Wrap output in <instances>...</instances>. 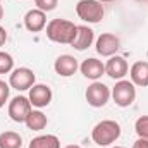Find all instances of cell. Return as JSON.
<instances>
[{
    "mask_svg": "<svg viewBox=\"0 0 148 148\" xmlns=\"http://www.w3.org/2000/svg\"><path fill=\"white\" fill-rule=\"evenodd\" d=\"M31 102L28 97H14L10 102H9V117L14 121V122H24L26 117L29 115L31 109Z\"/></svg>",
    "mask_w": 148,
    "mask_h": 148,
    "instance_id": "cell-7",
    "label": "cell"
},
{
    "mask_svg": "<svg viewBox=\"0 0 148 148\" xmlns=\"http://www.w3.org/2000/svg\"><path fill=\"white\" fill-rule=\"evenodd\" d=\"M28 98H29V102H31L33 107L43 109V107H47L52 102V90L47 84H36L35 83L29 88V97Z\"/></svg>",
    "mask_w": 148,
    "mask_h": 148,
    "instance_id": "cell-8",
    "label": "cell"
},
{
    "mask_svg": "<svg viewBox=\"0 0 148 148\" xmlns=\"http://www.w3.org/2000/svg\"><path fill=\"white\" fill-rule=\"evenodd\" d=\"M29 148H60V140L55 134L36 136L29 141Z\"/></svg>",
    "mask_w": 148,
    "mask_h": 148,
    "instance_id": "cell-17",
    "label": "cell"
},
{
    "mask_svg": "<svg viewBox=\"0 0 148 148\" xmlns=\"http://www.w3.org/2000/svg\"><path fill=\"white\" fill-rule=\"evenodd\" d=\"M110 97L114 98L115 105H119V107H129V105H133V102L136 98V88H134V84L131 81L119 79L115 83V86L112 88Z\"/></svg>",
    "mask_w": 148,
    "mask_h": 148,
    "instance_id": "cell-4",
    "label": "cell"
},
{
    "mask_svg": "<svg viewBox=\"0 0 148 148\" xmlns=\"http://www.w3.org/2000/svg\"><path fill=\"white\" fill-rule=\"evenodd\" d=\"M0 2H2V0H0Z\"/></svg>",
    "mask_w": 148,
    "mask_h": 148,
    "instance_id": "cell-30",
    "label": "cell"
},
{
    "mask_svg": "<svg viewBox=\"0 0 148 148\" xmlns=\"http://www.w3.org/2000/svg\"><path fill=\"white\" fill-rule=\"evenodd\" d=\"M138 2H141V0H138Z\"/></svg>",
    "mask_w": 148,
    "mask_h": 148,
    "instance_id": "cell-29",
    "label": "cell"
},
{
    "mask_svg": "<svg viewBox=\"0 0 148 148\" xmlns=\"http://www.w3.org/2000/svg\"><path fill=\"white\" fill-rule=\"evenodd\" d=\"M129 76L134 86H148V62L145 60L134 62L129 69Z\"/></svg>",
    "mask_w": 148,
    "mask_h": 148,
    "instance_id": "cell-15",
    "label": "cell"
},
{
    "mask_svg": "<svg viewBox=\"0 0 148 148\" xmlns=\"http://www.w3.org/2000/svg\"><path fill=\"white\" fill-rule=\"evenodd\" d=\"M24 124H26V126H28V129H31V131H41V129H45V127H47L48 119H47V115H45L43 112L31 110V112H29V115L26 117Z\"/></svg>",
    "mask_w": 148,
    "mask_h": 148,
    "instance_id": "cell-16",
    "label": "cell"
},
{
    "mask_svg": "<svg viewBox=\"0 0 148 148\" xmlns=\"http://www.w3.org/2000/svg\"><path fill=\"white\" fill-rule=\"evenodd\" d=\"M24 26L28 31L31 33H40L41 29H45L47 26V12L40 10V9H31L26 12L24 16Z\"/></svg>",
    "mask_w": 148,
    "mask_h": 148,
    "instance_id": "cell-12",
    "label": "cell"
},
{
    "mask_svg": "<svg viewBox=\"0 0 148 148\" xmlns=\"http://www.w3.org/2000/svg\"><path fill=\"white\" fill-rule=\"evenodd\" d=\"M114 148H124V147H114Z\"/></svg>",
    "mask_w": 148,
    "mask_h": 148,
    "instance_id": "cell-28",
    "label": "cell"
},
{
    "mask_svg": "<svg viewBox=\"0 0 148 148\" xmlns=\"http://www.w3.org/2000/svg\"><path fill=\"white\" fill-rule=\"evenodd\" d=\"M23 138L14 131H3L0 133V148H21Z\"/></svg>",
    "mask_w": 148,
    "mask_h": 148,
    "instance_id": "cell-18",
    "label": "cell"
},
{
    "mask_svg": "<svg viewBox=\"0 0 148 148\" xmlns=\"http://www.w3.org/2000/svg\"><path fill=\"white\" fill-rule=\"evenodd\" d=\"M66 148H81V147H79V145H67Z\"/></svg>",
    "mask_w": 148,
    "mask_h": 148,
    "instance_id": "cell-26",
    "label": "cell"
},
{
    "mask_svg": "<svg viewBox=\"0 0 148 148\" xmlns=\"http://www.w3.org/2000/svg\"><path fill=\"white\" fill-rule=\"evenodd\" d=\"M53 69H55V73L59 74V76L69 77V76L76 74V71L79 69V64H77V60L74 59L73 55H67L66 53V55L57 57V60L53 64Z\"/></svg>",
    "mask_w": 148,
    "mask_h": 148,
    "instance_id": "cell-13",
    "label": "cell"
},
{
    "mask_svg": "<svg viewBox=\"0 0 148 148\" xmlns=\"http://www.w3.org/2000/svg\"><path fill=\"white\" fill-rule=\"evenodd\" d=\"M121 47V40L112 33H102L97 40V52L102 57H112Z\"/></svg>",
    "mask_w": 148,
    "mask_h": 148,
    "instance_id": "cell-9",
    "label": "cell"
},
{
    "mask_svg": "<svg viewBox=\"0 0 148 148\" xmlns=\"http://www.w3.org/2000/svg\"><path fill=\"white\" fill-rule=\"evenodd\" d=\"M2 17H3V7L0 5V21H2Z\"/></svg>",
    "mask_w": 148,
    "mask_h": 148,
    "instance_id": "cell-25",
    "label": "cell"
},
{
    "mask_svg": "<svg viewBox=\"0 0 148 148\" xmlns=\"http://www.w3.org/2000/svg\"><path fill=\"white\" fill-rule=\"evenodd\" d=\"M77 26L67 21V19H52L47 24V38L53 43H60V45H71L76 38Z\"/></svg>",
    "mask_w": 148,
    "mask_h": 148,
    "instance_id": "cell-1",
    "label": "cell"
},
{
    "mask_svg": "<svg viewBox=\"0 0 148 148\" xmlns=\"http://www.w3.org/2000/svg\"><path fill=\"white\" fill-rule=\"evenodd\" d=\"M133 148H148V140H145V138H138V140L133 143Z\"/></svg>",
    "mask_w": 148,
    "mask_h": 148,
    "instance_id": "cell-23",
    "label": "cell"
},
{
    "mask_svg": "<svg viewBox=\"0 0 148 148\" xmlns=\"http://www.w3.org/2000/svg\"><path fill=\"white\" fill-rule=\"evenodd\" d=\"M9 93H10V84H7L5 81L0 79V109L5 105V102L9 100Z\"/></svg>",
    "mask_w": 148,
    "mask_h": 148,
    "instance_id": "cell-22",
    "label": "cell"
},
{
    "mask_svg": "<svg viewBox=\"0 0 148 148\" xmlns=\"http://www.w3.org/2000/svg\"><path fill=\"white\" fill-rule=\"evenodd\" d=\"M129 71L127 60L121 55H112L105 64V74L110 76L112 79H122Z\"/></svg>",
    "mask_w": 148,
    "mask_h": 148,
    "instance_id": "cell-11",
    "label": "cell"
},
{
    "mask_svg": "<svg viewBox=\"0 0 148 148\" xmlns=\"http://www.w3.org/2000/svg\"><path fill=\"white\" fill-rule=\"evenodd\" d=\"M57 3H59V0H35L36 9L43 10V12H50V10H53V9L57 7Z\"/></svg>",
    "mask_w": 148,
    "mask_h": 148,
    "instance_id": "cell-21",
    "label": "cell"
},
{
    "mask_svg": "<svg viewBox=\"0 0 148 148\" xmlns=\"http://www.w3.org/2000/svg\"><path fill=\"white\" fill-rule=\"evenodd\" d=\"M14 67V59L7 52H0V74H9L12 73Z\"/></svg>",
    "mask_w": 148,
    "mask_h": 148,
    "instance_id": "cell-19",
    "label": "cell"
},
{
    "mask_svg": "<svg viewBox=\"0 0 148 148\" xmlns=\"http://www.w3.org/2000/svg\"><path fill=\"white\" fill-rule=\"evenodd\" d=\"M86 102L88 105L95 107V109H100V107H105L109 98H110V88L100 81H93L88 88H86Z\"/></svg>",
    "mask_w": 148,
    "mask_h": 148,
    "instance_id": "cell-5",
    "label": "cell"
},
{
    "mask_svg": "<svg viewBox=\"0 0 148 148\" xmlns=\"http://www.w3.org/2000/svg\"><path fill=\"white\" fill-rule=\"evenodd\" d=\"M119 136H121V126L119 122L110 119L98 122L91 131V138L98 147H109L119 140Z\"/></svg>",
    "mask_w": 148,
    "mask_h": 148,
    "instance_id": "cell-2",
    "label": "cell"
},
{
    "mask_svg": "<svg viewBox=\"0 0 148 148\" xmlns=\"http://www.w3.org/2000/svg\"><path fill=\"white\" fill-rule=\"evenodd\" d=\"M93 41H95V33H93L91 28H88V26H77L76 38L71 43V47L76 48V50H79V52H83V50L90 48L93 45Z\"/></svg>",
    "mask_w": 148,
    "mask_h": 148,
    "instance_id": "cell-14",
    "label": "cell"
},
{
    "mask_svg": "<svg viewBox=\"0 0 148 148\" xmlns=\"http://www.w3.org/2000/svg\"><path fill=\"white\" fill-rule=\"evenodd\" d=\"M76 14L84 23L97 24L103 19L105 9H103L102 2H98V0H79L76 5Z\"/></svg>",
    "mask_w": 148,
    "mask_h": 148,
    "instance_id": "cell-3",
    "label": "cell"
},
{
    "mask_svg": "<svg viewBox=\"0 0 148 148\" xmlns=\"http://www.w3.org/2000/svg\"><path fill=\"white\" fill-rule=\"evenodd\" d=\"M134 129H136V134H138L140 138L148 140V115H141V117L136 121Z\"/></svg>",
    "mask_w": 148,
    "mask_h": 148,
    "instance_id": "cell-20",
    "label": "cell"
},
{
    "mask_svg": "<svg viewBox=\"0 0 148 148\" xmlns=\"http://www.w3.org/2000/svg\"><path fill=\"white\" fill-rule=\"evenodd\" d=\"M5 41H7V31H5V28L0 26V47H3Z\"/></svg>",
    "mask_w": 148,
    "mask_h": 148,
    "instance_id": "cell-24",
    "label": "cell"
},
{
    "mask_svg": "<svg viewBox=\"0 0 148 148\" xmlns=\"http://www.w3.org/2000/svg\"><path fill=\"white\" fill-rule=\"evenodd\" d=\"M79 71L84 77H88L91 81H98L105 74V64L95 57H90V59L83 60V64L79 66Z\"/></svg>",
    "mask_w": 148,
    "mask_h": 148,
    "instance_id": "cell-10",
    "label": "cell"
},
{
    "mask_svg": "<svg viewBox=\"0 0 148 148\" xmlns=\"http://www.w3.org/2000/svg\"><path fill=\"white\" fill-rule=\"evenodd\" d=\"M36 81V76L35 73L29 69V67H17L10 73V77H9V84L10 88L17 90V91H26L29 90Z\"/></svg>",
    "mask_w": 148,
    "mask_h": 148,
    "instance_id": "cell-6",
    "label": "cell"
},
{
    "mask_svg": "<svg viewBox=\"0 0 148 148\" xmlns=\"http://www.w3.org/2000/svg\"><path fill=\"white\" fill-rule=\"evenodd\" d=\"M98 2H112V0H98Z\"/></svg>",
    "mask_w": 148,
    "mask_h": 148,
    "instance_id": "cell-27",
    "label": "cell"
}]
</instances>
